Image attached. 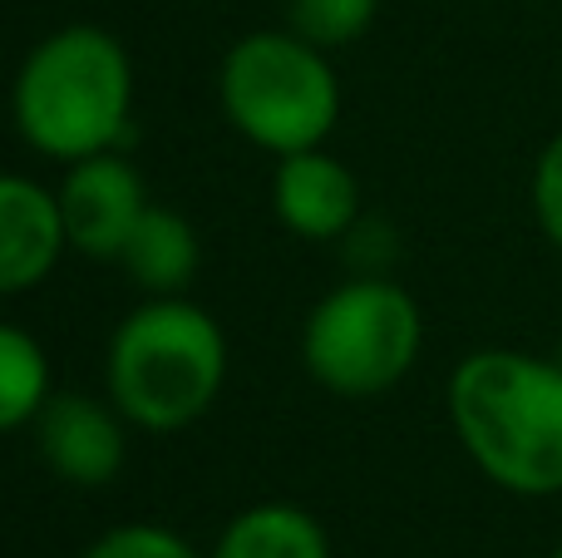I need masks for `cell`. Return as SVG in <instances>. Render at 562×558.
Masks as SVG:
<instances>
[{
  "instance_id": "1",
  "label": "cell",
  "mask_w": 562,
  "mask_h": 558,
  "mask_svg": "<svg viewBox=\"0 0 562 558\" xmlns=\"http://www.w3.org/2000/svg\"><path fill=\"white\" fill-rule=\"evenodd\" d=\"M449 425L488 484L518 500L562 494V361L484 346L449 371Z\"/></svg>"
},
{
  "instance_id": "2",
  "label": "cell",
  "mask_w": 562,
  "mask_h": 558,
  "mask_svg": "<svg viewBox=\"0 0 562 558\" xmlns=\"http://www.w3.org/2000/svg\"><path fill=\"white\" fill-rule=\"evenodd\" d=\"M10 119L35 154L59 164L124 148L134 124V59L99 25L49 30L20 59Z\"/></svg>"
},
{
  "instance_id": "3",
  "label": "cell",
  "mask_w": 562,
  "mask_h": 558,
  "mask_svg": "<svg viewBox=\"0 0 562 558\" xmlns=\"http://www.w3.org/2000/svg\"><path fill=\"white\" fill-rule=\"evenodd\" d=\"M109 401L128 425L173 435L203 421L227 381V336L207 306L178 297H144L109 336Z\"/></svg>"
},
{
  "instance_id": "4",
  "label": "cell",
  "mask_w": 562,
  "mask_h": 558,
  "mask_svg": "<svg viewBox=\"0 0 562 558\" xmlns=\"http://www.w3.org/2000/svg\"><path fill=\"white\" fill-rule=\"evenodd\" d=\"M223 114L247 144L286 158L321 148L340 119V79L326 49L296 30H252L227 45L217 69Z\"/></svg>"
},
{
  "instance_id": "5",
  "label": "cell",
  "mask_w": 562,
  "mask_h": 558,
  "mask_svg": "<svg viewBox=\"0 0 562 558\" xmlns=\"http://www.w3.org/2000/svg\"><path fill=\"white\" fill-rule=\"evenodd\" d=\"M425 312L385 272H360L330 287L301 326V366L340 401L385 395L415 371Z\"/></svg>"
},
{
  "instance_id": "6",
  "label": "cell",
  "mask_w": 562,
  "mask_h": 558,
  "mask_svg": "<svg viewBox=\"0 0 562 558\" xmlns=\"http://www.w3.org/2000/svg\"><path fill=\"white\" fill-rule=\"evenodd\" d=\"M55 198L59 217H65L69 253L99 257V263H119V247L128 243L134 223L148 208L144 174L124 158V148H104V154L65 164Z\"/></svg>"
},
{
  "instance_id": "7",
  "label": "cell",
  "mask_w": 562,
  "mask_h": 558,
  "mask_svg": "<svg viewBox=\"0 0 562 558\" xmlns=\"http://www.w3.org/2000/svg\"><path fill=\"white\" fill-rule=\"evenodd\" d=\"M124 411L89 391H49L35 415V445L49 475L75 490H99L124 470Z\"/></svg>"
},
{
  "instance_id": "8",
  "label": "cell",
  "mask_w": 562,
  "mask_h": 558,
  "mask_svg": "<svg viewBox=\"0 0 562 558\" xmlns=\"http://www.w3.org/2000/svg\"><path fill=\"white\" fill-rule=\"evenodd\" d=\"M272 208L286 233L306 243H336L360 223V183L336 154H326V144L301 148L277 158Z\"/></svg>"
},
{
  "instance_id": "9",
  "label": "cell",
  "mask_w": 562,
  "mask_h": 558,
  "mask_svg": "<svg viewBox=\"0 0 562 558\" xmlns=\"http://www.w3.org/2000/svg\"><path fill=\"white\" fill-rule=\"evenodd\" d=\"M65 217L55 188L25 174H0V297L40 287L65 257Z\"/></svg>"
},
{
  "instance_id": "10",
  "label": "cell",
  "mask_w": 562,
  "mask_h": 558,
  "mask_svg": "<svg viewBox=\"0 0 562 558\" xmlns=\"http://www.w3.org/2000/svg\"><path fill=\"white\" fill-rule=\"evenodd\" d=\"M198 263H203L198 227L164 203H148L134 233H128V243L119 247V267L144 297H178L193 282Z\"/></svg>"
},
{
  "instance_id": "11",
  "label": "cell",
  "mask_w": 562,
  "mask_h": 558,
  "mask_svg": "<svg viewBox=\"0 0 562 558\" xmlns=\"http://www.w3.org/2000/svg\"><path fill=\"white\" fill-rule=\"evenodd\" d=\"M207 558H330V539L311 510L267 500L227 520Z\"/></svg>"
},
{
  "instance_id": "12",
  "label": "cell",
  "mask_w": 562,
  "mask_h": 558,
  "mask_svg": "<svg viewBox=\"0 0 562 558\" xmlns=\"http://www.w3.org/2000/svg\"><path fill=\"white\" fill-rule=\"evenodd\" d=\"M49 401V356L25 326L0 322V435L35 425Z\"/></svg>"
},
{
  "instance_id": "13",
  "label": "cell",
  "mask_w": 562,
  "mask_h": 558,
  "mask_svg": "<svg viewBox=\"0 0 562 558\" xmlns=\"http://www.w3.org/2000/svg\"><path fill=\"white\" fill-rule=\"evenodd\" d=\"M380 0H286V30L330 49H346L375 25Z\"/></svg>"
},
{
  "instance_id": "14",
  "label": "cell",
  "mask_w": 562,
  "mask_h": 558,
  "mask_svg": "<svg viewBox=\"0 0 562 558\" xmlns=\"http://www.w3.org/2000/svg\"><path fill=\"white\" fill-rule=\"evenodd\" d=\"M79 558H198V549L164 524H119L99 534Z\"/></svg>"
},
{
  "instance_id": "15",
  "label": "cell",
  "mask_w": 562,
  "mask_h": 558,
  "mask_svg": "<svg viewBox=\"0 0 562 558\" xmlns=\"http://www.w3.org/2000/svg\"><path fill=\"white\" fill-rule=\"evenodd\" d=\"M533 217L548 243L562 253V129L548 138L533 164Z\"/></svg>"
},
{
  "instance_id": "16",
  "label": "cell",
  "mask_w": 562,
  "mask_h": 558,
  "mask_svg": "<svg viewBox=\"0 0 562 558\" xmlns=\"http://www.w3.org/2000/svg\"><path fill=\"white\" fill-rule=\"evenodd\" d=\"M548 558H562V544H558V549H553V554H548Z\"/></svg>"
}]
</instances>
